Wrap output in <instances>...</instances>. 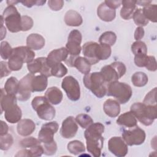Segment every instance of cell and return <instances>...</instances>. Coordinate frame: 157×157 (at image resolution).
I'll list each match as a JSON object with an SVG mask.
<instances>
[{"label":"cell","instance_id":"6da1fadb","mask_svg":"<svg viewBox=\"0 0 157 157\" xmlns=\"http://www.w3.org/2000/svg\"><path fill=\"white\" fill-rule=\"evenodd\" d=\"M104 126L101 123H94L86 128L84 132L88 152L95 157H99L104 144L102 134Z\"/></svg>","mask_w":157,"mask_h":157},{"label":"cell","instance_id":"7a4b0ae2","mask_svg":"<svg viewBox=\"0 0 157 157\" xmlns=\"http://www.w3.org/2000/svg\"><path fill=\"white\" fill-rule=\"evenodd\" d=\"M130 111L141 123L145 126H150L156 118L157 106L135 102L131 106Z\"/></svg>","mask_w":157,"mask_h":157},{"label":"cell","instance_id":"3957f363","mask_svg":"<svg viewBox=\"0 0 157 157\" xmlns=\"http://www.w3.org/2000/svg\"><path fill=\"white\" fill-rule=\"evenodd\" d=\"M83 82L85 86L98 98H102L106 95L107 84L100 72L88 73L85 75Z\"/></svg>","mask_w":157,"mask_h":157},{"label":"cell","instance_id":"277c9868","mask_svg":"<svg viewBox=\"0 0 157 157\" xmlns=\"http://www.w3.org/2000/svg\"><path fill=\"white\" fill-rule=\"evenodd\" d=\"M131 87L127 83L114 81L107 85L106 95L114 97L119 103H126L132 96Z\"/></svg>","mask_w":157,"mask_h":157},{"label":"cell","instance_id":"5b68a950","mask_svg":"<svg viewBox=\"0 0 157 157\" xmlns=\"http://www.w3.org/2000/svg\"><path fill=\"white\" fill-rule=\"evenodd\" d=\"M31 105L40 119L50 121L54 118L55 109L45 96L35 97L31 102Z\"/></svg>","mask_w":157,"mask_h":157},{"label":"cell","instance_id":"8992f818","mask_svg":"<svg viewBox=\"0 0 157 157\" xmlns=\"http://www.w3.org/2000/svg\"><path fill=\"white\" fill-rule=\"evenodd\" d=\"M1 16L10 32L18 33L21 31V16L14 6H8Z\"/></svg>","mask_w":157,"mask_h":157},{"label":"cell","instance_id":"52a82bcc","mask_svg":"<svg viewBox=\"0 0 157 157\" xmlns=\"http://www.w3.org/2000/svg\"><path fill=\"white\" fill-rule=\"evenodd\" d=\"M126 71V67L123 63L115 61L109 65L103 66L100 73L105 83L108 84L114 81H118L120 78L125 74Z\"/></svg>","mask_w":157,"mask_h":157},{"label":"cell","instance_id":"ba28073f","mask_svg":"<svg viewBox=\"0 0 157 157\" xmlns=\"http://www.w3.org/2000/svg\"><path fill=\"white\" fill-rule=\"evenodd\" d=\"M146 134L142 129L136 126L132 129L124 130L122 132V139L127 145H139L145 140Z\"/></svg>","mask_w":157,"mask_h":157},{"label":"cell","instance_id":"9c48e42d","mask_svg":"<svg viewBox=\"0 0 157 157\" xmlns=\"http://www.w3.org/2000/svg\"><path fill=\"white\" fill-rule=\"evenodd\" d=\"M61 86L69 99L76 101L80 99V85L78 81L74 77L71 75L64 77L62 81Z\"/></svg>","mask_w":157,"mask_h":157},{"label":"cell","instance_id":"30bf717a","mask_svg":"<svg viewBox=\"0 0 157 157\" xmlns=\"http://www.w3.org/2000/svg\"><path fill=\"white\" fill-rule=\"evenodd\" d=\"M82 39V34L79 31L74 29L70 32L66 45V48L69 56H77L79 55L82 50L80 46Z\"/></svg>","mask_w":157,"mask_h":157},{"label":"cell","instance_id":"8fae6325","mask_svg":"<svg viewBox=\"0 0 157 157\" xmlns=\"http://www.w3.org/2000/svg\"><path fill=\"white\" fill-rule=\"evenodd\" d=\"M27 67L31 74H34L40 72L47 77H51V67L47 62V58L39 57L34 59L31 62L27 64Z\"/></svg>","mask_w":157,"mask_h":157},{"label":"cell","instance_id":"7c38bea8","mask_svg":"<svg viewBox=\"0 0 157 157\" xmlns=\"http://www.w3.org/2000/svg\"><path fill=\"white\" fill-rule=\"evenodd\" d=\"M34 74H28L20 81L17 98L20 101H26L31 97L32 93L31 81L34 77Z\"/></svg>","mask_w":157,"mask_h":157},{"label":"cell","instance_id":"4fadbf2b","mask_svg":"<svg viewBox=\"0 0 157 157\" xmlns=\"http://www.w3.org/2000/svg\"><path fill=\"white\" fill-rule=\"evenodd\" d=\"M59 125L56 121H51L44 124L38 134V139L44 144L54 141V134L58 131Z\"/></svg>","mask_w":157,"mask_h":157},{"label":"cell","instance_id":"5bb4252c","mask_svg":"<svg viewBox=\"0 0 157 157\" xmlns=\"http://www.w3.org/2000/svg\"><path fill=\"white\" fill-rule=\"evenodd\" d=\"M109 150L118 157H123L126 155L128 151L127 144L120 137H112L108 142Z\"/></svg>","mask_w":157,"mask_h":157},{"label":"cell","instance_id":"9a60e30c","mask_svg":"<svg viewBox=\"0 0 157 157\" xmlns=\"http://www.w3.org/2000/svg\"><path fill=\"white\" fill-rule=\"evenodd\" d=\"M78 131V125L73 117H67L62 123L60 134L65 139L74 137Z\"/></svg>","mask_w":157,"mask_h":157},{"label":"cell","instance_id":"2e32d148","mask_svg":"<svg viewBox=\"0 0 157 157\" xmlns=\"http://www.w3.org/2000/svg\"><path fill=\"white\" fill-rule=\"evenodd\" d=\"M68 56L69 53L66 47H61L50 52L47 57V62L48 66L52 67L55 64L61 61H65Z\"/></svg>","mask_w":157,"mask_h":157},{"label":"cell","instance_id":"e0dca14e","mask_svg":"<svg viewBox=\"0 0 157 157\" xmlns=\"http://www.w3.org/2000/svg\"><path fill=\"white\" fill-rule=\"evenodd\" d=\"M98 46V43L92 41L86 42L83 45L82 53L91 64H95L99 61L97 56Z\"/></svg>","mask_w":157,"mask_h":157},{"label":"cell","instance_id":"ac0fdd59","mask_svg":"<svg viewBox=\"0 0 157 157\" xmlns=\"http://www.w3.org/2000/svg\"><path fill=\"white\" fill-rule=\"evenodd\" d=\"M4 117L10 123L13 124L21 120L22 112L20 107L16 104H13L4 110Z\"/></svg>","mask_w":157,"mask_h":157},{"label":"cell","instance_id":"d6986e66","mask_svg":"<svg viewBox=\"0 0 157 157\" xmlns=\"http://www.w3.org/2000/svg\"><path fill=\"white\" fill-rule=\"evenodd\" d=\"M12 54L19 57L23 63H29L34 60L35 53L34 51L27 46H20L13 48Z\"/></svg>","mask_w":157,"mask_h":157},{"label":"cell","instance_id":"ffe728a7","mask_svg":"<svg viewBox=\"0 0 157 157\" xmlns=\"http://www.w3.org/2000/svg\"><path fill=\"white\" fill-rule=\"evenodd\" d=\"M36 129L34 121L30 119H23L18 122L17 130L19 135L26 137L31 134Z\"/></svg>","mask_w":157,"mask_h":157},{"label":"cell","instance_id":"44dd1931","mask_svg":"<svg viewBox=\"0 0 157 157\" xmlns=\"http://www.w3.org/2000/svg\"><path fill=\"white\" fill-rule=\"evenodd\" d=\"M97 14L101 20L109 22L113 20L116 16V10L108 7L104 2H102L98 7Z\"/></svg>","mask_w":157,"mask_h":157},{"label":"cell","instance_id":"7402d4cb","mask_svg":"<svg viewBox=\"0 0 157 157\" xmlns=\"http://www.w3.org/2000/svg\"><path fill=\"white\" fill-rule=\"evenodd\" d=\"M45 39L40 34L33 33L29 34L26 39V45L33 50H38L45 45Z\"/></svg>","mask_w":157,"mask_h":157},{"label":"cell","instance_id":"603a6c76","mask_svg":"<svg viewBox=\"0 0 157 157\" xmlns=\"http://www.w3.org/2000/svg\"><path fill=\"white\" fill-rule=\"evenodd\" d=\"M123 5L120 10V16L124 20H129L132 18L134 12L136 10V1L123 0L121 1Z\"/></svg>","mask_w":157,"mask_h":157},{"label":"cell","instance_id":"cb8c5ba5","mask_svg":"<svg viewBox=\"0 0 157 157\" xmlns=\"http://www.w3.org/2000/svg\"><path fill=\"white\" fill-rule=\"evenodd\" d=\"M105 113L110 117H116L120 112V103L114 99L106 100L103 105Z\"/></svg>","mask_w":157,"mask_h":157},{"label":"cell","instance_id":"d4e9b609","mask_svg":"<svg viewBox=\"0 0 157 157\" xmlns=\"http://www.w3.org/2000/svg\"><path fill=\"white\" fill-rule=\"evenodd\" d=\"M45 97L52 105L59 104L63 99L62 91L56 86H52L47 89L45 93Z\"/></svg>","mask_w":157,"mask_h":157},{"label":"cell","instance_id":"484cf974","mask_svg":"<svg viewBox=\"0 0 157 157\" xmlns=\"http://www.w3.org/2000/svg\"><path fill=\"white\" fill-rule=\"evenodd\" d=\"M64 22L67 26H78L83 23V19L80 14L75 10H68L64 16Z\"/></svg>","mask_w":157,"mask_h":157},{"label":"cell","instance_id":"4316f807","mask_svg":"<svg viewBox=\"0 0 157 157\" xmlns=\"http://www.w3.org/2000/svg\"><path fill=\"white\" fill-rule=\"evenodd\" d=\"M137 119L134 114L130 112H126L118 117L117 123L128 128H134L137 125Z\"/></svg>","mask_w":157,"mask_h":157},{"label":"cell","instance_id":"83f0119b","mask_svg":"<svg viewBox=\"0 0 157 157\" xmlns=\"http://www.w3.org/2000/svg\"><path fill=\"white\" fill-rule=\"evenodd\" d=\"M48 85L47 77L44 75L34 76L31 81L32 92H41L44 91Z\"/></svg>","mask_w":157,"mask_h":157},{"label":"cell","instance_id":"f1b7e54d","mask_svg":"<svg viewBox=\"0 0 157 157\" xmlns=\"http://www.w3.org/2000/svg\"><path fill=\"white\" fill-rule=\"evenodd\" d=\"M91 65L85 57L82 56H76L73 62V67H76L79 72L85 75L90 73Z\"/></svg>","mask_w":157,"mask_h":157},{"label":"cell","instance_id":"f546056e","mask_svg":"<svg viewBox=\"0 0 157 157\" xmlns=\"http://www.w3.org/2000/svg\"><path fill=\"white\" fill-rule=\"evenodd\" d=\"M18 80L14 77H10L6 82L4 89L7 94L16 96L18 90Z\"/></svg>","mask_w":157,"mask_h":157},{"label":"cell","instance_id":"4dcf8cb0","mask_svg":"<svg viewBox=\"0 0 157 157\" xmlns=\"http://www.w3.org/2000/svg\"><path fill=\"white\" fill-rule=\"evenodd\" d=\"M145 17L153 23L157 21V6L156 4H148L142 9Z\"/></svg>","mask_w":157,"mask_h":157},{"label":"cell","instance_id":"1f68e13d","mask_svg":"<svg viewBox=\"0 0 157 157\" xmlns=\"http://www.w3.org/2000/svg\"><path fill=\"white\" fill-rule=\"evenodd\" d=\"M67 150L72 155H78L80 153L85 152V147L84 144L79 140H75L71 141L68 143L67 145Z\"/></svg>","mask_w":157,"mask_h":157},{"label":"cell","instance_id":"d6a6232c","mask_svg":"<svg viewBox=\"0 0 157 157\" xmlns=\"http://www.w3.org/2000/svg\"><path fill=\"white\" fill-rule=\"evenodd\" d=\"M148 76L142 72H136L131 77L132 84L137 87H142L148 82Z\"/></svg>","mask_w":157,"mask_h":157},{"label":"cell","instance_id":"836d02e7","mask_svg":"<svg viewBox=\"0 0 157 157\" xmlns=\"http://www.w3.org/2000/svg\"><path fill=\"white\" fill-rule=\"evenodd\" d=\"M110 46L105 44H98L97 48V56L99 60H105L111 55Z\"/></svg>","mask_w":157,"mask_h":157},{"label":"cell","instance_id":"e575fe53","mask_svg":"<svg viewBox=\"0 0 157 157\" xmlns=\"http://www.w3.org/2000/svg\"><path fill=\"white\" fill-rule=\"evenodd\" d=\"M117 40V36L112 31H106L102 33L99 37V41L100 44H105L109 46L113 45Z\"/></svg>","mask_w":157,"mask_h":157},{"label":"cell","instance_id":"d590c367","mask_svg":"<svg viewBox=\"0 0 157 157\" xmlns=\"http://www.w3.org/2000/svg\"><path fill=\"white\" fill-rule=\"evenodd\" d=\"M132 18L136 25L140 27L145 26L148 23V20L145 17L142 9H136L134 12Z\"/></svg>","mask_w":157,"mask_h":157},{"label":"cell","instance_id":"8d00e7d4","mask_svg":"<svg viewBox=\"0 0 157 157\" xmlns=\"http://www.w3.org/2000/svg\"><path fill=\"white\" fill-rule=\"evenodd\" d=\"M131 51L134 55H147V47L145 42L140 40H136L131 45Z\"/></svg>","mask_w":157,"mask_h":157},{"label":"cell","instance_id":"74e56055","mask_svg":"<svg viewBox=\"0 0 157 157\" xmlns=\"http://www.w3.org/2000/svg\"><path fill=\"white\" fill-rule=\"evenodd\" d=\"M8 66L11 71H17L21 69L23 61L17 56L12 54L8 60Z\"/></svg>","mask_w":157,"mask_h":157},{"label":"cell","instance_id":"f35d334b","mask_svg":"<svg viewBox=\"0 0 157 157\" xmlns=\"http://www.w3.org/2000/svg\"><path fill=\"white\" fill-rule=\"evenodd\" d=\"M75 121L82 128H87L93 123V120L91 117L85 113H80L76 116Z\"/></svg>","mask_w":157,"mask_h":157},{"label":"cell","instance_id":"ab89813d","mask_svg":"<svg viewBox=\"0 0 157 157\" xmlns=\"http://www.w3.org/2000/svg\"><path fill=\"white\" fill-rule=\"evenodd\" d=\"M67 72L66 67L61 63L55 64L51 67V75L56 77H63Z\"/></svg>","mask_w":157,"mask_h":157},{"label":"cell","instance_id":"60d3db41","mask_svg":"<svg viewBox=\"0 0 157 157\" xmlns=\"http://www.w3.org/2000/svg\"><path fill=\"white\" fill-rule=\"evenodd\" d=\"M13 139L11 134H6L3 136H0V148L2 150H7L12 145Z\"/></svg>","mask_w":157,"mask_h":157},{"label":"cell","instance_id":"b9f144b4","mask_svg":"<svg viewBox=\"0 0 157 157\" xmlns=\"http://www.w3.org/2000/svg\"><path fill=\"white\" fill-rule=\"evenodd\" d=\"M13 48L7 41H3L1 43V56L3 59H9L12 55Z\"/></svg>","mask_w":157,"mask_h":157},{"label":"cell","instance_id":"7bdbcfd3","mask_svg":"<svg viewBox=\"0 0 157 157\" xmlns=\"http://www.w3.org/2000/svg\"><path fill=\"white\" fill-rule=\"evenodd\" d=\"M40 141L39 139H36L33 137H28L22 139L20 142V146L23 148H31L33 146L40 145Z\"/></svg>","mask_w":157,"mask_h":157},{"label":"cell","instance_id":"ee69618b","mask_svg":"<svg viewBox=\"0 0 157 157\" xmlns=\"http://www.w3.org/2000/svg\"><path fill=\"white\" fill-rule=\"evenodd\" d=\"M156 88L155 87L147 93V94L145 96L144 99L143 103L148 105H156Z\"/></svg>","mask_w":157,"mask_h":157},{"label":"cell","instance_id":"f6af8a7d","mask_svg":"<svg viewBox=\"0 0 157 157\" xmlns=\"http://www.w3.org/2000/svg\"><path fill=\"white\" fill-rule=\"evenodd\" d=\"M43 147L44 153L48 156L55 155L57 150V145L55 140L49 143L44 144Z\"/></svg>","mask_w":157,"mask_h":157},{"label":"cell","instance_id":"bcb514c9","mask_svg":"<svg viewBox=\"0 0 157 157\" xmlns=\"http://www.w3.org/2000/svg\"><path fill=\"white\" fill-rule=\"evenodd\" d=\"M33 19L27 15L21 16V31H27L31 29L33 26Z\"/></svg>","mask_w":157,"mask_h":157},{"label":"cell","instance_id":"7dc6e473","mask_svg":"<svg viewBox=\"0 0 157 157\" xmlns=\"http://www.w3.org/2000/svg\"><path fill=\"white\" fill-rule=\"evenodd\" d=\"M48 7L54 11L61 10L64 6V1L62 0H49L48 1Z\"/></svg>","mask_w":157,"mask_h":157},{"label":"cell","instance_id":"c3c4849f","mask_svg":"<svg viewBox=\"0 0 157 157\" xmlns=\"http://www.w3.org/2000/svg\"><path fill=\"white\" fill-rule=\"evenodd\" d=\"M148 56L147 55H135L134 63L138 67H145L147 61Z\"/></svg>","mask_w":157,"mask_h":157},{"label":"cell","instance_id":"681fc988","mask_svg":"<svg viewBox=\"0 0 157 157\" xmlns=\"http://www.w3.org/2000/svg\"><path fill=\"white\" fill-rule=\"evenodd\" d=\"M147 69L150 71H156L157 69L156 59L153 56H148L147 61L145 66Z\"/></svg>","mask_w":157,"mask_h":157},{"label":"cell","instance_id":"f907efd6","mask_svg":"<svg viewBox=\"0 0 157 157\" xmlns=\"http://www.w3.org/2000/svg\"><path fill=\"white\" fill-rule=\"evenodd\" d=\"M31 156H40L44 153V147L40 145H37L29 148Z\"/></svg>","mask_w":157,"mask_h":157},{"label":"cell","instance_id":"816d5d0a","mask_svg":"<svg viewBox=\"0 0 157 157\" xmlns=\"http://www.w3.org/2000/svg\"><path fill=\"white\" fill-rule=\"evenodd\" d=\"M0 64H1V78H2L4 77H6L9 75L10 74L12 71L9 67L8 63L7 62L1 61L0 62Z\"/></svg>","mask_w":157,"mask_h":157},{"label":"cell","instance_id":"f5cc1de1","mask_svg":"<svg viewBox=\"0 0 157 157\" xmlns=\"http://www.w3.org/2000/svg\"><path fill=\"white\" fill-rule=\"evenodd\" d=\"M45 1H20L23 6L27 7H31L33 6H42L45 3Z\"/></svg>","mask_w":157,"mask_h":157},{"label":"cell","instance_id":"db71d44e","mask_svg":"<svg viewBox=\"0 0 157 157\" xmlns=\"http://www.w3.org/2000/svg\"><path fill=\"white\" fill-rule=\"evenodd\" d=\"M105 4L109 7L111 9H116L118 7H120V6L121 4V1H109V0H106L104 1Z\"/></svg>","mask_w":157,"mask_h":157},{"label":"cell","instance_id":"11a10c76","mask_svg":"<svg viewBox=\"0 0 157 157\" xmlns=\"http://www.w3.org/2000/svg\"><path fill=\"white\" fill-rule=\"evenodd\" d=\"M144 29L142 27L139 26L136 28L134 32V39L136 40H140L144 36Z\"/></svg>","mask_w":157,"mask_h":157},{"label":"cell","instance_id":"9f6ffc18","mask_svg":"<svg viewBox=\"0 0 157 157\" xmlns=\"http://www.w3.org/2000/svg\"><path fill=\"white\" fill-rule=\"evenodd\" d=\"M1 128L0 136H3V135L7 134L8 130H9V127H8L7 124L2 120L1 121Z\"/></svg>","mask_w":157,"mask_h":157},{"label":"cell","instance_id":"6f0895ef","mask_svg":"<svg viewBox=\"0 0 157 157\" xmlns=\"http://www.w3.org/2000/svg\"><path fill=\"white\" fill-rule=\"evenodd\" d=\"M15 156H31L29 150L23 149L18 151L15 155Z\"/></svg>","mask_w":157,"mask_h":157},{"label":"cell","instance_id":"680465c9","mask_svg":"<svg viewBox=\"0 0 157 157\" xmlns=\"http://www.w3.org/2000/svg\"><path fill=\"white\" fill-rule=\"evenodd\" d=\"M151 2V1H136V4L142 6L144 7L150 4Z\"/></svg>","mask_w":157,"mask_h":157},{"label":"cell","instance_id":"91938a15","mask_svg":"<svg viewBox=\"0 0 157 157\" xmlns=\"http://www.w3.org/2000/svg\"><path fill=\"white\" fill-rule=\"evenodd\" d=\"M18 2H20V1H7V4L9 6H13Z\"/></svg>","mask_w":157,"mask_h":157}]
</instances>
